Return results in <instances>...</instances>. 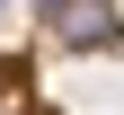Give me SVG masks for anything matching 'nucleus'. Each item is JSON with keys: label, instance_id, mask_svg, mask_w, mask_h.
Masks as SVG:
<instances>
[{"label": "nucleus", "instance_id": "nucleus-1", "mask_svg": "<svg viewBox=\"0 0 124 115\" xmlns=\"http://www.w3.org/2000/svg\"><path fill=\"white\" fill-rule=\"evenodd\" d=\"M36 27L62 53H115L124 44V0H36Z\"/></svg>", "mask_w": 124, "mask_h": 115}, {"label": "nucleus", "instance_id": "nucleus-2", "mask_svg": "<svg viewBox=\"0 0 124 115\" xmlns=\"http://www.w3.org/2000/svg\"><path fill=\"white\" fill-rule=\"evenodd\" d=\"M0 115H44L36 89H27V62H9V71H0Z\"/></svg>", "mask_w": 124, "mask_h": 115}]
</instances>
